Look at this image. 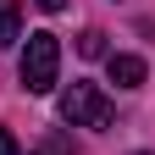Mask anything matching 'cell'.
Wrapping results in <instances>:
<instances>
[{
  "label": "cell",
  "instance_id": "277c9868",
  "mask_svg": "<svg viewBox=\"0 0 155 155\" xmlns=\"http://www.w3.org/2000/svg\"><path fill=\"white\" fill-rule=\"evenodd\" d=\"M17 39H22V11H17V0H0V50Z\"/></svg>",
  "mask_w": 155,
  "mask_h": 155
},
{
  "label": "cell",
  "instance_id": "7a4b0ae2",
  "mask_svg": "<svg viewBox=\"0 0 155 155\" xmlns=\"http://www.w3.org/2000/svg\"><path fill=\"white\" fill-rule=\"evenodd\" d=\"M61 122H72V127H111V100L94 83H72L61 94Z\"/></svg>",
  "mask_w": 155,
  "mask_h": 155
},
{
  "label": "cell",
  "instance_id": "5b68a950",
  "mask_svg": "<svg viewBox=\"0 0 155 155\" xmlns=\"http://www.w3.org/2000/svg\"><path fill=\"white\" fill-rule=\"evenodd\" d=\"M78 50H83V55H105V33H100V28H89L83 39H78Z\"/></svg>",
  "mask_w": 155,
  "mask_h": 155
},
{
  "label": "cell",
  "instance_id": "3957f363",
  "mask_svg": "<svg viewBox=\"0 0 155 155\" xmlns=\"http://www.w3.org/2000/svg\"><path fill=\"white\" fill-rule=\"evenodd\" d=\"M105 72H111L116 89H139V83H144V61H139V55H111Z\"/></svg>",
  "mask_w": 155,
  "mask_h": 155
},
{
  "label": "cell",
  "instance_id": "8992f818",
  "mask_svg": "<svg viewBox=\"0 0 155 155\" xmlns=\"http://www.w3.org/2000/svg\"><path fill=\"white\" fill-rule=\"evenodd\" d=\"M0 155H22V150H17V139H11L6 127H0Z\"/></svg>",
  "mask_w": 155,
  "mask_h": 155
},
{
  "label": "cell",
  "instance_id": "6da1fadb",
  "mask_svg": "<svg viewBox=\"0 0 155 155\" xmlns=\"http://www.w3.org/2000/svg\"><path fill=\"white\" fill-rule=\"evenodd\" d=\"M55 72H61V45H55V33H28V50H22V78L28 94H50L55 89Z\"/></svg>",
  "mask_w": 155,
  "mask_h": 155
},
{
  "label": "cell",
  "instance_id": "52a82bcc",
  "mask_svg": "<svg viewBox=\"0 0 155 155\" xmlns=\"http://www.w3.org/2000/svg\"><path fill=\"white\" fill-rule=\"evenodd\" d=\"M39 6H45V11H61V6H67V0H39Z\"/></svg>",
  "mask_w": 155,
  "mask_h": 155
}]
</instances>
